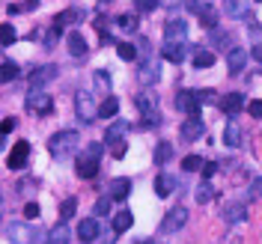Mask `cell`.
Segmentation results:
<instances>
[{"instance_id": "44dd1931", "label": "cell", "mask_w": 262, "mask_h": 244, "mask_svg": "<svg viewBox=\"0 0 262 244\" xmlns=\"http://www.w3.org/2000/svg\"><path fill=\"white\" fill-rule=\"evenodd\" d=\"M84 18V9H66V12H60L57 18H54V30H63V27H69V24H78Z\"/></svg>"}, {"instance_id": "f6af8a7d", "label": "cell", "mask_w": 262, "mask_h": 244, "mask_svg": "<svg viewBox=\"0 0 262 244\" xmlns=\"http://www.w3.org/2000/svg\"><path fill=\"white\" fill-rule=\"evenodd\" d=\"M197 98H200V104H212L215 101V89H197Z\"/></svg>"}, {"instance_id": "7a4b0ae2", "label": "cell", "mask_w": 262, "mask_h": 244, "mask_svg": "<svg viewBox=\"0 0 262 244\" xmlns=\"http://www.w3.org/2000/svg\"><path fill=\"white\" fill-rule=\"evenodd\" d=\"M6 236H9L12 244H42L45 242V236L36 227H30V224H12Z\"/></svg>"}, {"instance_id": "4dcf8cb0", "label": "cell", "mask_w": 262, "mask_h": 244, "mask_svg": "<svg viewBox=\"0 0 262 244\" xmlns=\"http://www.w3.org/2000/svg\"><path fill=\"white\" fill-rule=\"evenodd\" d=\"M116 24H119L122 30H128V33H134V30L140 27V21H137V15H131V12H122V15L116 18Z\"/></svg>"}, {"instance_id": "f907efd6", "label": "cell", "mask_w": 262, "mask_h": 244, "mask_svg": "<svg viewBox=\"0 0 262 244\" xmlns=\"http://www.w3.org/2000/svg\"><path fill=\"white\" fill-rule=\"evenodd\" d=\"M248 194H251V200H257V197L262 194V182H260V179H254V182H251V191H248Z\"/></svg>"}, {"instance_id": "8992f818", "label": "cell", "mask_w": 262, "mask_h": 244, "mask_svg": "<svg viewBox=\"0 0 262 244\" xmlns=\"http://www.w3.org/2000/svg\"><path fill=\"white\" fill-rule=\"evenodd\" d=\"M185 224H188V209H185V206H176V209H170L167 218L161 221V233H179Z\"/></svg>"}, {"instance_id": "d590c367", "label": "cell", "mask_w": 262, "mask_h": 244, "mask_svg": "<svg viewBox=\"0 0 262 244\" xmlns=\"http://www.w3.org/2000/svg\"><path fill=\"white\" fill-rule=\"evenodd\" d=\"M173 158V146L170 143H158L155 146V164H167Z\"/></svg>"}, {"instance_id": "e0dca14e", "label": "cell", "mask_w": 262, "mask_h": 244, "mask_svg": "<svg viewBox=\"0 0 262 244\" xmlns=\"http://www.w3.org/2000/svg\"><path fill=\"white\" fill-rule=\"evenodd\" d=\"M245 63H248V51H242V48H230V54H227V72H230V75H242Z\"/></svg>"}, {"instance_id": "7dc6e473", "label": "cell", "mask_w": 262, "mask_h": 244, "mask_svg": "<svg viewBox=\"0 0 262 244\" xmlns=\"http://www.w3.org/2000/svg\"><path fill=\"white\" fill-rule=\"evenodd\" d=\"M215 170H218V164H215V161H209V164H203V170H200V173H203V179H212V176H215Z\"/></svg>"}, {"instance_id": "d4e9b609", "label": "cell", "mask_w": 262, "mask_h": 244, "mask_svg": "<svg viewBox=\"0 0 262 244\" xmlns=\"http://www.w3.org/2000/svg\"><path fill=\"white\" fill-rule=\"evenodd\" d=\"M248 6H251L248 0H227V3H224V9H227L230 18H245V15H248Z\"/></svg>"}, {"instance_id": "1f68e13d", "label": "cell", "mask_w": 262, "mask_h": 244, "mask_svg": "<svg viewBox=\"0 0 262 244\" xmlns=\"http://www.w3.org/2000/svg\"><path fill=\"white\" fill-rule=\"evenodd\" d=\"M125 128H128V122H113V125L107 128V134H104V140H107V146H110L113 140H122V134H125Z\"/></svg>"}, {"instance_id": "680465c9", "label": "cell", "mask_w": 262, "mask_h": 244, "mask_svg": "<svg viewBox=\"0 0 262 244\" xmlns=\"http://www.w3.org/2000/svg\"><path fill=\"white\" fill-rule=\"evenodd\" d=\"M101 3H107V0H101Z\"/></svg>"}, {"instance_id": "6f0895ef", "label": "cell", "mask_w": 262, "mask_h": 244, "mask_svg": "<svg viewBox=\"0 0 262 244\" xmlns=\"http://www.w3.org/2000/svg\"><path fill=\"white\" fill-rule=\"evenodd\" d=\"M0 212H3V200H0Z\"/></svg>"}, {"instance_id": "4316f807", "label": "cell", "mask_w": 262, "mask_h": 244, "mask_svg": "<svg viewBox=\"0 0 262 244\" xmlns=\"http://www.w3.org/2000/svg\"><path fill=\"white\" fill-rule=\"evenodd\" d=\"M116 113H119V101H116L113 95H107V98L98 104V116H101V119H110V116H116Z\"/></svg>"}, {"instance_id": "d6a6232c", "label": "cell", "mask_w": 262, "mask_h": 244, "mask_svg": "<svg viewBox=\"0 0 262 244\" xmlns=\"http://www.w3.org/2000/svg\"><path fill=\"white\" fill-rule=\"evenodd\" d=\"M15 39H18L15 27H12V24H0V48H9Z\"/></svg>"}, {"instance_id": "f5cc1de1", "label": "cell", "mask_w": 262, "mask_h": 244, "mask_svg": "<svg viewBox=\"0 0 262 244\" xmlns=\"http://www.w3.org/2000/svg\"><path fill=\"white\" fill-rule=\"evenodd\" d=\"M182 0H158V6H167V9H173V6H179Z\"/></svg>"}, {"instance_id": "4fadbf2b", "label": "cell", "mask_w": 262, "mask_h": 244, "mask_svg": "<svg viewBox=\"0 0 262 244\" xmlns=\"http://www.w3.org/2000/svg\"><path fill=\"white\" fill-rule=\"evenodd\" d=\"M66 48H69L72 57H87V51H89V45H87V39H84L81 30H72V33L66 36Z\"/></svg>"}, {"instance_id": "52a82bcc", "label": "cell", "mask_w": 262, "mask_h": 244, "mask_svg": "<svg viewBox=\"0 0 262 244\" xmlns=\"http://www.w3.org/2000/svg\"><path fill=\"white\" fill-rule=\"evenodd\" d=\"M57 66L54 63H45V66H39V69H33L30 72V89H42L45 83H51L54 78H57Z\"/></svg>"}, {"instance_id": "f1b7e54d", "label": "cell", "mask_w": 262, "mask_h": 244, "mask_svg": "<svg viewBox=\"0 0 262 244\" xmlns=\"http://www.w3.org/2000/svg\"><path fill=\"white\" fill-rule=\"evenodd\" d=\"M33 9H39V0H24V3H9L6 6L9 15H21V12H33Z\"/></svg>"}, {"instance_id": "ffe728a7", "label": "cell", "mask_w": 262, "mask_h": 244, "mask_svg": "<svg viewBox=\"0 0 262 244\" xmlns=\"http://www.w3.org/2000/svg\"><path fill=\"white\" fill-rule=\"evenodd\" d=\"M248 218V206L245 203H227L224 206V221L227 224H242Z\"/></svg>"}, {"instance_id": "9c48e42d", "label": "cell", "mask_w": 262, "mask_h": 244, "mask_svg": "<svg viewBox=\"0 0 262 244\" xmlns=\"http://www.w3.org/2000/svg\"><path fill=\"white\" fill-rule=\"evenodd\" d=\"M176 110H182V113H188V116H197V113H200V98H197V92L179 89V92H176Z\"/></svg>"}, {"instance_id": "484cf974", "label": "cell", "mask_w": 262, "mask_h": 244, "mask_svg": "<svg viewBox=\"0 0 262 244\" xmlns=\"http://www.w3.org/2000/svg\"><path fill=\"white\" fill-rule=\"evenodd\" d=\"M69 239H72V236H69V227H66L63 221L48 233V244H69Z\"/></svg>"}, {"instance_id": "9a60e30c", "label": "cell", "mask_w": 262, "mask_h": 244, "mask_svg": "<svg viewBox=\"0 0 262 244\" xmlns=\"http://www.w3.org/2000/svg\"><path fill=\"white\" fill-rule=\"evenodd\" d=\"M182 137L185 140H197V137H203V131H206V122L200 119V116H188L185 122H182Z\"/></svg>"}, {"instance_id": "c3c4849f", "label": "cell", "mask_w": 262, "mask_h": 244, "mask_svg": "<svg viewBox=\"0 0 262 244\" xmlns=\"http://www.w3.org/2000/svg\"><path fill=\"white\" fill-rule=\"evenodd\" d=\"M24 218H30V221L39 218V206H36V203H27V206H24Z\"/></svg>"}, {"instance_id": "5b68a950", "label": "cell", "mask_w": 262, "mask_h": 244, "mask_svg": "<svg viewBox=\"0 0 262 244\" xmlns=\"http://www.w3.org/2000/svg\"><path fill=\"white\" fill-rule=\"evenodd\" d=\"M78 143H81V134H78V131H60V134H54V137L48 140V149H51V155H66V152H72Z\"/></svg>"}, {"instance_id": "e575fe53", "label": "cell", "mask_w": 262, "mask_h": 244, "mask_svg": "<svg viewBox=\"0 0 262 244\" xmlns=\"http://www.w3.org/2000/svg\"><path fill=\"white\" fill-rule=\"evenodd\" d=\"M194 66H197V69L215 66V54H212V51H197V54H194Z\"/></svg>"}, {"instance_id": "74e56055", "label": "cell", "mask_w": 262, "mask_h": 244, "mask_svg": "<svg viewBox=\"0 0 262 244\" xmlns=\"http://www.w3.org/2000/svg\"><path fill=\"white\" fill-rule=\"evenodd\" d=\"M194 197H197V203H200V206H206V203H212L215 191H212V185H209V182H203V185L197 188V194H194Z\"/></svg>"}, {"instance_id": "d6986e66", "label": "cell", "mask_w": 262, "mask_h": 244, "mask_svg": "<svg viewBox=\"0 0 262 244\" xmlns=\"http://www.w3.org/2000/svg\"><path fill=\"white\" fill-rule=\"evenodd\" d=\"M221 110H224L227 116H236V113H242V110H245V95H242V92H230V95H224V101H221Z\"/></svg>"}, {"instance_id": "3957f363", "label": "cell", "mask_w": 262, "mask_h": 244, "mask_svg": "<svg viewBox=\"0 0 262 244\" xmlns=\"http://www.w3.org/2000/svg\"><path fill=\"white\" fill-rule=\"evenodd\" d=\"M134 104H137V110L143 116V125H158L161 122V116H158V98L152 92H140L134 98Z\"/></svg>"}, {"instance_id": "681fc988", "label": "cell", "mask_w": 262, "mask_h": 244, "mask_svg": "<svg viewBox=\"0 0 262 244\" xmlns=\"http://www.w3.org/2000/svg\"><path fill=\"white\" fill-rule=\"evenodd\" d=\"M248 110H251V116L262 119V101H260V98H257V101H251V104H248Z\"/></svg>"}, {"instance_id": "816d5d0a", "label": "cell", "mask_w": 262, "mask_h": 244, "mask_svg": "<svg viewBox=\"0 0 262 244\" xmlns=\"http://www.w3.org/2000/svg\"><path fill=\"white\" fill-rule=\"evenodd\" d=\"M251 54H254V60H260V63H262V45H254V48H251Z\"/></svg>"}, {"instance_id": "f35d334b", "label": "cell", "mask_w": 262, "mask_h": 244, "mask_svg": "<svg viewBox=\"0 0 262 244\" xmlns=\"http://www.w3.org/2000/svg\"><path fill=\"white\" fill-rule=\"evenodd\" d=\"M95 86H98L101 92L110 89V72H107V69H98V72H95Z\"/></svg>"}, {"instance_id": "5bb4252c", "label": "cell", "mask_w": 262, "mask_h": 244, "mask_svg": "<svg viewBox=\"0 0 262 244\" xmlns=\"http://www.w3.org/2000/svg\"><path fill=\"white\" fill-rule=\"evenodd\" d=\"M107 194H110V200H116V203L128 200V197H131V179H128V176L113 179V182H110V188H107Z\"/></svg>"}, {"instance_id": "ac0fdd59", "label": "cell", "mask_w": 262, "mask_h": 244, "mask_svg": "<svg viewBox=\"0 0 262 244\" xmlns=\"http://www.w3.org/2000/svg\"><path fill=\"white\" fill-rule=\"evenodd\" d=\"M176 185H179V182H176L170 173H158V176H155V197L167 200V197L176 191Z\"/></svg>"}, {"instance_id": "8fae6325", "label": "cell", "mask_w": 262, "mask_h": 244, "mask_svg": "<svg viewBox=\"0 0 262 244\" xmlns=\"http://www.w3.org/2000/svg\"><path fill=\"white\" fill-rule=\"evenodd\" d=\"M27 158H30V143H27V140H18V143L12 146L6 164H9V170H21V167L27 164Z\"/></svg>"}, {"instance_id": "8d00e7d4", "label": "cell", "mask_w": 262, "mask_h": 244, "mask_svg": "<svg viewBox=\"0 0 262 244\" xmlns=\"http://www.w3.org/2000/svg\"><path fill=\"white\" fill-rule=\"evenodd\" d=\"M116 54H119L122 60H128V63L137 60V48H134L131 42H119V45H116Z\"/></svg>"}, {"instance_id": "2e32d148", "label": "cell", "mask_w": 262, "mask_h": 244, "mask_svg": "<svg viewBox=\"0 0 262 244\" xmlns=\"http://www.w3.org/2000/svg\"><path fill=\"white\" fill-rule=\"evenodd\" d=\"M161 57L170 60V63H182V60L188 57V48H185V42H164Z\"/></svg>"}, {"instance_id": "f546056e", "label": "cell", "mask_w": 262, "mask_h": 244, "mask_svg": "<svg viewBox=\"0 0 262 244\" xmlns=\"http://www.w3.org/2000/svg\"><path fill=\"white\" fill-rule=\"evenodd\" d=\"M15 78H18V66H15L12 60L0 63V83H9V81H15Z\"/></svg>"}, {"instance_id": "7bdbcfd3", "label": "cell", "mask_w": 262, "mask_h": 244, "mask_svg": "<svg viewBox=\"0 0 262 244\" xmlns=\"http://www.w3.org/2000/svg\"><path fill=\"white\" fill-rule=\"evenodd\" d=\"M125 146H128L125 140H113V143H110V155H113V158H125Z\"/></svg>"}, {"instance_id": "277c9868", "label": "cell", "mask_w": 262, "mask_h": 244, "mask_svg": "<svg viewBox=\"0 0 262 244\" xmlns=\"http://www.w3.org/2000/svg\"><path fill=\"white\" fill-rule=\"evenodd\" d=\"M24 107H27L30 113H36V116H45V113H51V110H54V98H51L48 92H42V89H30V92H27Z\"/></svg>"}, {"instance_id": "9f6ffc18", "label": "cell", "mask_w": 262, "mask_h": 244, "mask_svg": "<svg viewBox=\"0 0 262 244\" xmlns=\"http://www.w3.org/2000/svg\"><path fill=\"white\" fill-rule=\"evenodd\" d=\"M137 244H155V242H137Z\"/></svg>"}, {"instance_id": "cb8c5ba5", "label": "cell", "mask_w": 262, "mask_h": 244, "mask_svg": "<svg viewBox=\"0 0 262 244\" xmlns=\"http://www.w3.org/2000/svg\"><path fill=\"white\" fill-rule=\"evenodd\" d=\"M131 224H134V215H131V212L113 215V233H116V236H122L125 230H131Z\"/></svg>"}, {"instance_id": "db71d44e", "label": "cell", "mask_w": 262, "mask_h": 244, "mask_svg": "<svg viewBox=\"0 0 262 244\" xmlns=\"http://www.w3.org/2000/svg\"><path fill=\"white\" fill-rule=\"evenodd\" d=\"M101 42H104V45H113V42H116V39H113V36H110V33H101Z\"/></svg>"}, {"instance_id": "ba28073f", "label": "cell", "mask_w": 262, "mask_h": 244, "mask_svg": "<svg viewBox=\"0 0 262 244\" xmlns=\"http://www.w3.org/2000/svg\"><path fill=\"white\" fill-rule=\"evenodd\" d=\"M158 78H161L158 60H155V57H146L143 66H140V72H137V81H140L143 86H152V83H158Z\"/></svg>"}, {"instance_id": "7c38bea8", "label": "cell", "mask_w": 262, "mask_h": 244, "mask_svg": "<svg viewBox=\"0 0 262 244\" xmlns=\"http://www.w3.org/2000/svg\"><path fill=\"white\" fill-rule=\"evenodd\" d=\"M185 36H188V24L182 18H170L164 24V42H185Z\"/></svg>"}, {"instance_id": "30bf717a", "label": "cell", "mask_w": 262, "mask_h": 244, "mask_svg": "<svg viewBox=\"0 0 262 244\" xmlns=\"http://www.w3.org/2000/svg\"><path fill=\"white\" fill-rule=\"evenodd\" d=\"M75 110H78V116H81L84 122H92V119L98 116V110H95L89 92H78V98H75Z\"/></svg>"}, {"instance_id": "60d3db41", "label": "cell", "mask_w": 262, "mask_h": 244, "mask_svg": "<svg viewBox=\"0 0 262 244\" xmlns=\"http://www.w3.org/2000/svg\"><path fill=\"white\" fill-rule=\"evenodd\" d=\"M110 206H113V200H110V197H101V200L95 203V218H104V215H110Z\"/></svg>"}, {"instance_id": "ee69618b", "label": "cell", "mask_w": 262, "mask_h": 244, "mask_svg": "<svg viewBox=\"0 0 262 244\" xmlns=\"http://www.w3.org/2000/svg\"><path fill=\"white\" fill-rule=\"evenodd\" d=\"M212 42L227 48V45H230V33H224V30H212Z\"/></svg>"}, {"instance_id": "ab89813d", "label": "cell", "mask_w": 262, "mask_h": 244, "mask_svg": "<svg viewBox=\"0 0 262 244\" xmlns=\"http://www.w3.org/2000/svg\"><path fill=\"white\" fill-rule=\"evenodd\" d=\"M182 170H188V173H197V170H203V158H200V155H188V158L182 161Z\"/></svg>"}, {"instance_id": "603a6c76", "label": "cell", "mask_w": 262, "mask_h": 244, "mask_svg": "<svg viewBox=\"0 0 262 244\" xmlns=\"http://www.w3.org/2000/svg\"><path fill=\"white\" fill-rule=\"evenodd\" d=\"M224 143H227L230 149H239V146H242V131H239L236 122H227V128H224Z\"/></svg>"}, {"instance_id": "bcb514c9", "label": "cell", "mask_w": 262, "mask_h": 244, "mask_svg": "<svg viewBox=\"0 0 262 244\" xmlns=\"http://www.w3.org/2000/svg\"><path fill=\"white\" fill-rule=\"evenodd\" d=\"M134 3H137V9H140V12H152V9L158 6V0H134Z\"/></svg>"}, {"instance_id": "11a10c76", "label": "cell", "mask_w": 262, "mask_h": 244, "mask_svg": "<svg viewBox=\"0 0 262 244\" xmlns=\"http://www.w3.org/2000/svg\"><path fill=\"white\" fill-rule=\"evenodd\" d=\"M3 146H6V143H3V140H0V152H3Z\"/></svg>"}, {"instance_id": "b9f144b4", "label": "cell", "mask_w": 262, "mask_h": 244, "mask_svg": "<svg viewBox=\"0 0 262 244\" xmlns=\"http://www.w3.org/2000/svg\"><path fill=\"white\" fill-rule=\"evenodd\" d=\"M15 125H18V119H15V116L0 119V134H12V131H15Z\"/></svg>"}, {"instance_id": "836d02e7", "label": "cell", "mask_w": 262, "mask_h": 244, "mask_svg": "<svg viewBox=\"0 0 262 244\" xmlns=\"http://www.w3.org/2000/svg\"><path fill=\"white\" fill-rule=\"evenodd\" d=\"M185 6H188L194 15H206V12H212V9H215V3H212V0H188Z\"/></svg>"}, {"instance_id": "7402d4cb", "label": "cell", "mask_w": 262, "mask_h": 244, "mask_svg": "<svg viewBox=\"0 0 262 244\" xmlns=\"http://www.w3.org/2000/svg\"><path fill=\"white\" fill-rule=\"evenodd\" d=\"M78 239H81V242H95V239H98V221H95V218L81 221V227H78Z\"/></svg>"}, {"instance_id": "6da1fadb", "label": "cell", "mask_w": 262, "mask_h": 244, "mask_svg": "<svg viewBox=\"0 0 262 244\" xmlns=\"http://www.w3.org/2000/svg\"><path fill=\"white\" fill-rule=\"evenodd\" d=\"M101 152H104L101 143H87L84 152L78 155L75 173H78L81 179H95V173H98V161H101Z\"/></svg>"}, {"instance_id": "83f0119b", "label": "cell", "mask_w": 262, "mask_h": 244, "mask_svg": "<svg viewBox=\"0 0 262 244\" xmlns=\"http://www.w3.org/2000/svg\"><path fill=\"white\" fill-rule=\"evenodd\" d=\"M75 209H78V200H75V197H66V200L60 203V221L66 224L69 218H75Z\"/></svg>"}]
</instances>
